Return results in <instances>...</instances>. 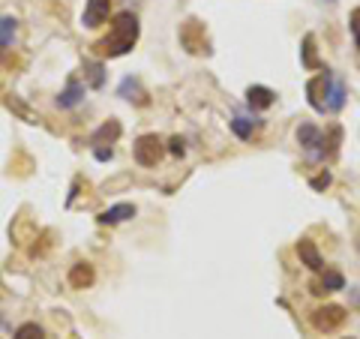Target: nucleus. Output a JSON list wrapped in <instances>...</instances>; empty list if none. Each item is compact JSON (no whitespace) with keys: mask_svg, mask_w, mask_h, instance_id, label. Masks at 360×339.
<instances>
[{"mask_svg":"<svg viewBox=\"0 0 360 339\" xmlns=\"http://www.w3.org/2000/svg\"><path fill=\"white\" fill-rule=\"evenodd\" d=\"M135 40H138V18H135L132 12H117L114 24H111V33H108L96 49L102 54H108V58H120V54L132 51Z\"/></svg>","mask_w":360,"mask_h":339,"instance_id":"1","label":"nucleus"},{"mask_svg":"<svg viewBox=\"0 0 360 339\" xmlns=\"http://www.w3.org/2000/svg\"><path fill=\"white\" fill-rule=\"evenodd\" d=\"M333 85H336V78H333L327 69L318 72V76L306 85V96H309V105L315 108V112H321V114L327 112V99L333 94Z\"/></svg>","mask_w":360,"mask_h":339,"instance_id":"2","label":"nucleus"},{"mask_svg":"<svg viewBox=\"0 0 360 339\" xmlns=\"http://www.w3.org/2000/svg\"><path fill=\"white\" fill-rule=\"evenodd\" d=\"M297 144H300V148L309 153V159H324V157H330L327 148H324V144H327V135H324L315 123H303L300 130H297Z\"/></svg>","mask_w":360,"mask_h":339,"instance_id":"3","label":"nucleus"},{"mask_svg":"<svg viewBox=\"0 0 360 339\" xmlns=\"http://www.w3.org/2000/svg\"><path fill=\"white\" fill-rule=\"evenodd\" d=\"M162 150H165V148H162V141L156 139V135H141V139L135 141V148H132V157H135L138 166L153 168L162 159Z\"/></svg>","mask_w":360,"mask_h":339,"instance_id":"4","label":"nucleus"},{"mask_svg":"<svg viewBox=\"0 0 360 339\" xmlns=\"http://www.w3.org/2000/svg\"><path fill=\"white\" fill-rule=\"evenodd\" d=\"M108 12H111V0H84V12H81V24L87 31H96L108 21Z\"/></svg>","mask_w":360,"mask_h":339,"instance_id":"5","label":"nucleus"},{"mask_svg":"<svg viewBox=\"0 0 360 339\" xmlns=\"http://www.w3.org/2000/svg\"><path fill=\"white\" fill-rule=\"evenodd\" d=\"M342 322H345V309L342 306H318L312 313V327L315 331H321V333L336 331Z\"/></svg>","mask_w":360,"mask_h":339,"instance_id":"6","label":"nucleus"},{"mask_svg":"<svg viewBox=\"0 0 360 339\" xmlns=\"http://www.w3.org/2000/svg\"><path fill=\"white\" fill-rule=\"evenodd\" d=\"M84 94H87V87L81 85V81L75 78H69V85L60 90V96H57V108H75L84 103Z\"/></svg>","mask_w":360,"mask_h":339,"instance_id":"7","label":"nucleus"},{"mask_svg":"<svg viewBox=\"0 0 360 339\" xmlns=\"http://www.w3.org/2000/svg\"><path fill=\"white\" fill-rule=\"evenodd\" d=\"M132 216H135V205H129V201H120V205L102 210L96 219L102 225H117V223H126V219H132Z\"/></svg>","mask_w":360,"mask_h":339,"instance_id":"8","label":"nucleus"},{"mask_svg":"<svg viewBox=\"0 0 360 339\" xmlns=\"http://www.w3.org/2000/svg\"><path fill=\"white\" fill-rule=\"evenodd\" d=\"M297 255H300V261H303L309 270H324V259H321L318 246H315L309 237H303V241L297 243Z\"/></svg>","mask_w":360,"mask_h":339,"instance_id":"9","label":"nucleus"},{"mask_svg":"<svg viewBox=\"0 0 360 339\" xmlns=\"http://www.w3.org/2000/svg\"><path fill=\"white\" fill-rule=\"evenodd\" d=\"M246 103L252 108H258V112H264V108H270V105L276 103V94L270 87H264V85H252L246 90Z\"/></svg>","mask_w":360,"mask_h":339,"instance_id":"10","label":"nucleus"},{"mask_svg":"<svg viewBox=\"0 0 360 339\" xmlns=\"http://www.w3.org/2000/svg\"><path fill=\"white\" fill-rule=\"evenodd\" d=\"M339 288H345V277H342V273H336V270H324L321 282H318V286H315L312 291H315V295H324V291H339Z\"/></svg>","mask_w":360,"mask_h":339,"instance_id":"11","label":"nucleus"},{"mask_svg":"<svg viewBox=\"0 0 360 339\" xmlns=\"http://www.w3.org/2000/svg\"><path fill=\"white\" fill-rule=\"evenodd\" d=\"M15 31H18V21H15L12 15L0 18V51H6L9 45H12V40H15Z\"/></svg>","mask_w":360,"mask_h":339,"instance_id":"12","label":"nucleus"},{"mask_svg":"<svg viewBox=\"0 0 360 339\" xmlns=\"http://www.w3.org/2000/svg\"><path fill=\"white\" fill-rule=\"evenodd\" d=\"M69 282H72L75 288L90 286V282H93V270H90V264H75V268H72V273H69Z\"/></svg>","mask_w":360,"mask_h":339,"instance_id":"13","label":"nucleus"},{"mask_svg":"<svg viewBox=\"0 0 360 339\" xmlns=\"http://www.w3.org/2000/svg\"><path fill=\"white\" fill-rule=\"evenodd\" d=\"M255 121H249V117H234L231 121V132L237 135V139H243V141H249L252 139V132H255Z\"/></svg>","mask_w":360,"mask_h":339,"instance_id":"14","label":"nucleus"},{"mask_svg":"<svg viewBox=\"0 0 360 339\" xmlns=\"http://www.w3.org/2000/svg\"><path fill=\"white\" fill-rule=\"evenodd\" d=\"M117 135H120V123H117V121H108V123H102V126H99V130L93 132V144H102L105 139H108V144H111Z\"/></svg>","mask_w":360,"mask_h":339,"instance_id":"15","label":"nucleus"},{"mask_svg":"<svg viewBox=\"0 0 360 339\" xmlns=\"http://www.w3.org/2000/svg\"><path fill=\"white\" fill-rule=\"evenodd\" d=\"M345 105V85L336 78V85H333V94L327 99V112H339V108Z\"/></svg>","mask_w":360,"mask_h":339,"instance_id":"16","label":"nucleus"},{"mask_svg":"<svg viewBox=\"0 0 360 339\" xmlns=\"http://www.w3.org/2000/svg\"><path fill=\"white\" fill-rule=\"evenodd\" d=\"M12 339H45V331L39 324H33V322H27V324H21L18 331L12 333Z\"/></svg>","mask_w":360,"mask_h":339,"instance_id":"17","label":"nucleus"},{"mask_svg":"<svg viewBox=\"0 0 360 339\" xmlns=\"http://www.w3.org/2000/svg\"><path fill=\"white\" fill-rule=\"evenodd\" d=\"M123 99H141V87H138V78H129L126 76L123 81H120V90H117Z\"/></svg>","mask_w":360,"mask_h":339,"instance_id":"18","label":"nucleus"},{"mask_svg":"<svg viewBox=\"0 0 360 339\" xmlns=\"http://www.w3.org/2000/svg\"><path fill=\"white\" fill-rule=\"evenodd\" d=\"M84 69H87L90 87H102V85H105V76H102V63H84Z\"/></svg>","mask_w":360,"mask_h":339,"instance_id":"19","label":"nucleus"},{"mask_svg":"<svg viewBox=\"0 0 360 339\" xmlns=\"http://www.w3.org/2000/svg\"><path fill=\"white\" fill-rule=\"evenodd\" d=\"M351 33H354V45L360 49V9L351 12Z\"/></svg>","mask_w":360,"mask_h":339,"instance_id":"20","label":"nucleus"},{"mask_svg":"<svg viewBox=\"0 0 360 339\" xmlns=\"http://www.w3.org/2000/svg\"><path fill=\"white\" fill-rule=\"evenodd\" d=\"M168 150L174 153V157H183V150H186V148H183V139H171V141H168Z\"/></svg>","mask_w":360,"mask_h":339,"instance_id":"21","label":"nucleus"},{"mask_svg":"<svg viewBox=\"0 0 360 339\" xmlns=\"http://www.w3.org/2000/svg\"><path fill=\"white\" fill-rule=\"evenodd\" d=\"M327 183H330V174L324 171V174H318V177L312 180V186H315V189H324V186H327Z\"/></svg>","mask_w":360,"mask_h":339,"instance_id":"22","label":"nucleus"},{"mask_svg":"<svg viewBox=\"0 0 360 339\" xmlns=\"http://www.w3.org/2000/svg\"><path fill=\"white\" fill-rule=\"evenodd\" d=\"M351 300H354V306L360 309V288H354V291H351Z\"/></svg>","mask_w":360,"mask_h":339,"instance_id":"23","label":"nucleus"},{"mask_svg":"<svg viewBox=\"0 0 360 339\" xmlns=\"http://www.w3.org/2000/svg\"><path fill=\"white\" fill-rule=\"evenodd\" d=\"M345 339H354V336H345Z\"/></svg>","mask_w":360,"mask_h":339,"instance_id":"24","label":"nucleus"},{"mask_svg":"<svg viewBox=\"0 0 360 339\" xmlns=\"http://www.w3.org/2000/svg\"><path fill=\"white\" fill-rule=\"evenodd\" d=\"M330 3H333V0H330Z\"/></svg>","mask_w":360,"mask_h":339,"instance_id":"25","label":"nucleus"}]
</instances>
